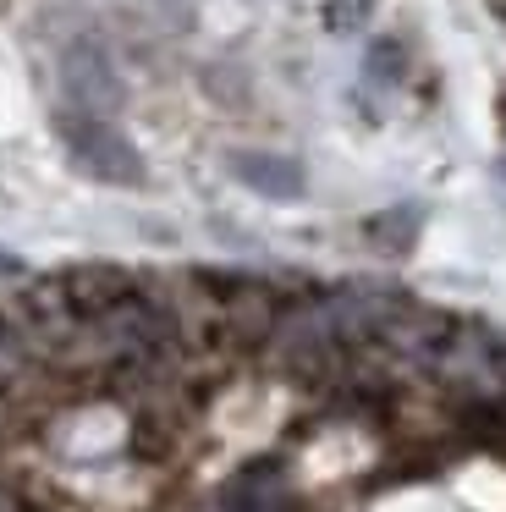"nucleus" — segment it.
I'll return each mask as SVG.
<instances>
[{
  "label": "nucleus",
  "instance_id": "nucleus-1",
  "mask_svg": "<svg viewBox=\"0 0 506 512\" xmlns=\"http://www.w3.org/2000/svg\"><path fill=\"white\" fill-rule=\"evenodd\" d=\"M264 364L275 369L281 380L303 391H330L352 375V347L336 336L325 314V298H286L281 303V320H275L270 342H264Z\"/></svg>",
  "mask_w": 506,
  "mask_h": 512
},
{
  "label": "nucleus",
  "instance_id": "nucleus-8",
  "mask_svg": "<svg viewBox=\"0 0 506 512\" xmlns=\"http://www.w3.org/2000/svg\"><path fill=\"white\" fill-rule=\"evenodd\" d=\"M380 12V0H325V28L330 34H358V28H369V17Z\"/></svg>",
  "mask_w": 506,
  "mask_h": 512
},
{
  "label": "nucleus",
  "instance_id": "nucleus-10",
  "mask_svg": "<svg viewBox=\"0 0 506 512\" xmlns=\"http://www.w3.org/2000/svg\"><path fill=\"white\" fill-rule=\"evenodd\" d=\"M0 512H28V501H22L17 485H6V479H0Z\"/></svg>",
  "mask_w": 506,
  "mask_h": 512
},
{
  "label": "nucleus",
  "instance_id": "nucleus-9",
  "mask_svg": "<svg viewBox=\"0 0 506 512\" xmlns=\"http://www.w3.org/2000/svg\"><path fill=\"white\" fill-rule=\"evenodd\" d=\"M363 72L374 83H402V45L396 39H374L369 56H363Z\"/></svg>",
  "mask_w": 506,
  "mask_h": 512
},
{
  "label": "nucleus",
  "instance_id": "nucleus-2",
  "mask_svg": "<svg viewBox=\"0 0 506 512\" xmlns=\"http://www.w3.org/2000/svg\"><path fill=\"white\" fill-rule=\"evenodd\" d=\"M55 138L66 144L72 166L94 182H110V188H138L143 182V160L132 149V138L121 133L110 116H83V111H61L55 116Z\"/></svg>",
  "mask_w": 506,
  "mask_h": 512
},
{
  "label": "nucleus",
  "instance_id": "nucleus-7",
  "mask_svg": "<svg viewBox=\"0 0 506 512\" xmlns=\"http://www.w3.org/2000/svg\"><path fill=\"white\" fill-rule=\"evenodd\" d=\"M281 501H286V490H281V479H275L270 468H248V474L231 479V490H226L231 512H275Z\"/></svg>",
  "mask_w": 506,
  "mask_h": 512
},
{
  "label": "nucleus",
  "instance_id": "nucleus-11",
  "mask_svg": "<svg viewBox=\"0 0 506 512\" xmlns=\"http://www.w3.org/2000/svg\"><path fill=\"white\" fill-rule=\"evenodd\" d=\"M501 380H506V336H501Z\"/></svg>",
  "mask_w": 506,
  "mask_h": 512
},
{
  "label": "nucleus",
  "instance_id": "nucleus-4",
  "mask_svg": "<svg viewBox=\"0 0 506 512\" xmlns=\"http://www.w3.org/2000/svg\"><path fill=\"white\" fill-rule=\"evenodd\" d=\"M61 89H66V111H83V116H116L121 100H127L116 61L94 39H77V45L61 50Z\"/></svg>",
  "mask_w": 506,
  "mask_h": 512
},
{
  "label": "nucleus",
  "instance_id": "nucleus-6",
  "mask_svg": "<svg viewBox=\"0 0 506 512\" xmlns=\"http://www.w3.org/2000/svg\"><path fill=\"white\" fill-rule=\"evenodd\" d=\"M363 243L374 248V254H413L418 232H424V215L413 210V204H385V210L363 215Z\"/></svg>",
  "mask_w": 506,
  "mask_h": 512
},
{
  "label": "nucleus",
  "instance_id": "nucleus-5",
  "mask_svg": "<svg viewBox=\"0 0 506 512\" xmlns=\"http://www.w3.org/2000/svg\"><path fill=\"white\" fill-rule=\"evenodd\" d=\"M226 171H231V177H237L248 193H259V199H303V188H308L303 160L275 155V149H231V155H226Z\"/></svg>",
  "mask_w": 506,
  "mask_h": 512
},
{
  "label": "nucleus",
  "instance_id": "nucleus-3",
  "mask_svg": "<svg viewBox=\"0 0 506 512\" xmlns=\"http://www.w3.org/2000/svg\"><path fill=\"white\" fill-rule=\"evenodd\" d=\"M215 298H220V347L226 353H264L275 320H281V292L259 276L215 270Z\"/></svg>",
  "mask_w": 506,
  "mask_h": 512
}]
</instances>
